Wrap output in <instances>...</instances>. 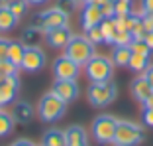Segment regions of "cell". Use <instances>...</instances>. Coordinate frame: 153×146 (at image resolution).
Returning a JSON list of instances; mask_svg holds the SVG:
<instances>
[{
  "label": "cell",
  "instance_id": "1",
  "mask_svg": "<svg viewBox=\"0 0 153 146\" xmlns=\"http://www.w3.org/2000/svg\"><path fill=\"white\" fill-rule=\"evenodd\" d=\"M88 103L94 107H106L110 105L118 95V87L114 79H106V81H90L88 85Z\"/></svg>",
  "mask_w": 153,
  "mask_h": 146
},
{
  "label": "cell",
  "instance_id": "2",
  "mask_svg": "<svg viewBox=\"0 0 153 146\" xmlns=\"http://www.w3.org/2000/svg\"><path fill=\"white\" fill-rule=\"evenodd\" d=\"M65 109H67V103L61 101L55 93H45L43 97L37 103V114L43 123H57L61 117L65 114Z\"/></svg>",
  "mask_w": 153,
  "mask_h": 146
},
{
  "label": "cell",
  "instance_id": "3",
  "mask_svg": "<svg viewBox=\"0 0 153 146\" xmlns=\"http://www.w3.org/2000/svg\"><path fill=\"white\" fill-rule=\"evenodd\" d=\"M143 128L135 123L130 120H118L116 124V132H114V146H137L143 142Z\"/></svg>",
  "mask_w": 153,
  "mask_h": 146
},
{
  "label": "cell",
  "instance_id": "4",
  "mask_svg": "<svg viewBox=\"0 0 153 146\" xmlns=\"http://www.w3.org/2000/svg\"><path fill=\"white\" fill-rule=\"evenodd\" d=\"M65 55L76 61L79 65H85L94 55V44L86 36H71L69 44L65 46Z\"/></svg>",
  "mask_w": 153,
  "mask_h": 146
},
{
  "label": "cell",
  "instance_id": "5",
  "mask_svg": "<svg viewBox=\"0 0 153 146\" xmlns=\"http://www.w3.org/2000/svg\"><path fill=\"white\" fill-rule=\"evenodd\" d=\"M85 73H86V77H88L90 81H106V79H112L114 63H112L110 57L94 53L85 63Z\"/></svg>",
  "mask_w": 153,
  "mask_h": 146
},
{
  "label": "cell",
  "instance_id": "6",
  "mask_svg": "<svg viewBox=\"0 0 153 146\" xmlns=\"http://www.w3.org/2000/svg\"><path fill=\"white\" fill-rule=\"evenodd\" d=\"M67 24H69V12H65L63 8L55 6V8L39 12L36 18L32 20L30 26H36V28H39V30H43V32H47V30H51V28L67 26Z\"/></svg>",
  "mask_w": 153,
  "mask_h": 146
},
{
  "label": "cell",
  "instance_id": "7",
  "mask_svg": "<svg viewBox=\"0 0 153 146\" xmlns=\"http://www.w3.org/2000/svg\"><path fill=\"white\" fill-rule=\"evenodd\" d=\"M118 119L112 114H98L92 123V136L98 144H110L114 140Z\"/></svg>",
  "mask_w": 153,
  "mask_h": 146
},
{
  "label": "cell",
  "instance_id": "8",
  "mask_svg": "<svg viewBox=\"0 0 153 146\" xmlns=\"http://www.w3.org/2000/svg\"><path fill=\"white\" fill-rule=\"evenodd\" d=\"M51 71H53L55 79H76L79 73H81V65L63 53V55H59L57 59L53 61Z\"/></svg>",
  "mask_w": 153,
  "mask_h": 146
},
{
  "label": "cell",
  "instance_id": "9",
  "mask_svg": "<svg viewBox=\"0 0 153 146\" xmlns=\"http://www.w3.org/2000/svg\"><path fill=\"white\" fill-rule=\"evenodd\" d=\"M51 93H55L65 103H73L79 97V83L76 79H55L51 85Z\"/></svg>",
  "mask_w": 153,
  "mask_h": 146
},
{
  "label": "cell",
  "instance_id": "10",
  "mask_svg": "<svg viewBox=\"0 0 153 146\" xmlns=\"http://www.w3.org/2000/svg\"><path fill=\"white\" fill-rule=\"evenodd\" d=\"M43 65H45V53L39 47H26L20 69H24L27 73H37V71L43 69Z\"/></svg>",
  "mask_w": 153,
  "mask_h": 146
},
{
  "label": "cell",
  "instance_id": "11",
  "mask_svg": "<svg viewBox=\"0 0 153 146\" xmlns=\"http://www.w3.org/2000/svg\"><path fill=\"white\" fill-rule=\"evenodd\" d=\"M18 89H20L18 75H8V77L0 79V107L14 103V99L18 97Z\"/></svg>",
  "mask_w": 153,
  "mask_h": 146
},
{
  "label": "cell",
  "instance_id": "12",
  "mask_svg": "<svg viewBox=\"0 0 153 146\" xmlns=\"http://www.w3.org/2000/svg\"><path fill=\"white\" fill-rule=\"evenodd\" d=\"M71 30L69 26H59V28H51L45 32V41L49 44L53 50H65V46L71 40Z\"/></svg>",
  "mask_w": 153,
  "mask_h": 146
},
{
  "label": "cell",
  "instance_id": "13",
  "mask_svg": "<svg viewBox=\"0 0 153 146\" xmlns=\"http://www.w3.org/2000/svg\"><path fill=\"white\" fill-rule=\"evenodd\" d=\"M65 132V146H88V134L81 124H73Z\"/></svg>",
  "mask_w": 153,
  "mask_h": 146
},
{
  "label": "cell",
  "instance_id": "14",
  "mask_svg": "<svg viewBox=\"0 0 153 146\" xmlns=\"http://www.w3.org/2000/svg\"><path fill=\"white\" fill-rule=\"evenodd\" d=\"M130 89H131V95H134V99L137 101V103H143V101L153 93V87L149 85V81L145 79L143 73H141L140 77H135L134 81H131V87H130Z\"/></svg>",
  "mask_w": 153,
  "mask_h": 146
},
{
  "label": "cell",
  "instance_id": "15",
  "mask_svg": "<svg viewBox=\"0 0 153 146\" xmlns=\"http://www.w3.org/2000/svg\"><path fill=\"white\" fill-rule=\"evenodd\" d=\"M102 20H104V16H102L100 6H92V4H88V2H86L85 8H82V18H81L82 28H85V30H88V28H92V26H98Z\"/></svg>",
  "mask_w": 153,
  "mask_h": 146
},
{
  "label": "cell",
  "instance_id": "16",
  "mask_svg": "<svg viewBox=\"0 0 153 146\" xmlns=\"http://www.w3.org/2000/svg\"><path fill=\"white\" fill-rule=\"evenodd\" d=\"M43 40H45V32L39 30V28H36V26H27L22 32V38H20V41L26 47H37Z\"/></svg>",
  "mask_w": 153,
  "mask_h": 146
},
{
  "label": "cell",
  "instance_id": "17",
  "mask_svg": "<svg viewBox=\"0 0 153 146\" xmlns=\"http://www.w3.org/2000/svg\"><path fill=\"white\" fill-rule=\"evenodd\" d=\"M12 117L16 123H30L33 119V107L27 101H16L12 109Z\"/></svg>",
  "mask_w": 153,
  "mask_h": 146
},
{
  "label": "cell",
  "instance_id": "18",
  "mask_svg": "<svg viewBox=\"0 0 153 146\" xmlns=\"http://www.w3.org/2000/svg\"><path fill=\"white\" fill-rule=\"evenodd\" d=\"M131 57V47L130 46H114L112 53H110V59L114 65L118 67H128V61Z\"/></svg>",
  "mask_w": 153,
  "mask_h": 146
},
{
  "label": "cell",
  "instance_id": "19",
  "mask_svg": "<svg viewBox=\"0 0 153 146\" xmlns=\"http://www.w3.org/2000/svg\"><path fill=\"white\" fill-rule=\"evenodd\" d=\"M18 24V18L6 4H0V32H12Z\"/></svg>",
  "mask_w": 153,
  "mask_h": 146
},
{
  "label": "cell",
  "instance_id": "20",
  "mask_svg": "<svg viewBox=\"0 0 153 146\" xmlns=\"http://www.w3.org/2000/svg\"><path fill=\"white\" fill-rule=\"evenodd\" d=\"M100 30H102V36H104V44H114V36L118 32V26H116V18H104L100 22Z\"/></svg>",
  "mask_w": 153,
  "mask_h": 146
},
{
  "label": "cell",
  "instance_id": "21",
  "mask_svg": "<svg viewBox=\"0 0 153 146\" xmlns=\"http://www.w3.org/2000/svg\"><path fill=\"white\" fill-rule=\"evenodd\" d=\"M24 51H26V46L22 41H12L10 40V46H8V59L12 61L14 65H22V59H24Z\"/></svg>",
  "mask_w": 153,
  "mask_h": 146
},
{
  "label": "cell",
  "instance_id": "22",
  "mask_svg": "<svg viewBox=\"0 0 153 146\" xmlns=\"http://www.w3.org/2000/svg\"><path fill=\"white\" fill-rule=\"evenodd\" d=\"M149 65V55H141V53H134L131 51V57L128 61V67L134 73H143Z\"/></svg>",
  "mask_w": 153,
  "mask_h": 146
},
{
  "label": "cell",
  "instance_id": "23",
  "mask_svg": "<svg viewBox=\"0 0 153 146\" xmlns=\"http://www.w3.org/2000/svg\"><path fill=\"white\" fill-rule=\"evenodd\" d=\"M43 146H65V132L57 130V128H49L43 134Z\"/></svg>",
  "mask_w": 153,
  "mask_h": 146
},
{
  "label": "cell",
  "instance_id": "24",
  "mask_svg": "<svg viewBox=\"0 0 153 146\" xmlns=\"http://www.w3.org/2000/svg\"><path fill=\"white\" fill-rule=\"evenodd\" d=\"M14 123H16V120H14L12 114L0 109V138L8 136V134L12 132L14 130Z\"/></svg>",
  "mask_w": 153,
  "mask_h": 146
},
{
  "label": "cell",
  "instance_id": "25",
  "mask_svg": "<svg viewBox=\"0 0 153 146\" xmlns=\"http://www.w3.org/2000/svg\"><path fill=\"white\" fill-rule=\"evenodd\" d=\"M134 12V0H116L114 2V18H124Z\"/></svg>",
  "mask_w": 153,
  "mask_h": 146
},
{
  "label": "cell",
  "instance_id": "26",
  "mask_svg": "<svg viewBox=\"0 0 153 146\" xmlns=\"http://www.w3.org/2000/svg\"><path fill=\"white\" fill-rule=\"evenodd\" d=\"M6 6H8V8L12 10L14 16H16L18 20L22 18V16H24L26 12H27V2H26V0H10V2H8Z\"/></svg>",
  "mask_w": 153,
  "mask_h": 146
},
{
  "label": "cell",
  "instance_id": "27",
  "mask_svg": "<svg viewBox=\"0 0 153 146\" xmlns=\"http://www.w3.org/2000/svg\"><path fill=\"white\" fill-rule=\"evenodd\" d=\"M86 32V38H88L94 46H98V44H104V36H102V30H100V24L98 26H92L88 28V30H85Z\"/></svg>",
  "mask_w": 153,
  "mask_h": 146
},
{
  "label": "cell",
  "instance_id": "28",
  "mask_svg": "<svg viewBox=\"0 0 153 146\" xmlns=\"http://www.w3.org/2000/svg\"><path fill=\"white\" fill-rule=\"evenodd\" d=\"M131 34L128 32V30H118L116 36H114V44L112 46H130L131 44Z\"/></svg>",
  "mask_w": 153,
  "mask_h": 146
},
{
  "label": "cell",
  "instance_id": "29",
  "mask_svg": "<svg viewBox=\"0 0 153 146\" xmlns=\"http://www.w3.org/2000/svg\"><path fill=\"white\" fill-rule=\"evenodd\" d=\"M130 47H131V51L134 53H141V55H151V47L145 44L143 40H131V44H130Z\"/></svg>",
  "mask_w": 153,
  "mask_h": 146
},
{
  "label": "cell",
  "instance_id": "30",
  "mask_svg": "<svg viewBox=\"0 0 153 146\" xmlns=\"http://www.w3.org/2000/svg\"><path fill=\"white\" fill-rule=\"evenodd\" d=\"M18 65H14L10 59H4L0 61V75L2 77H8V75H18Z\"/></svg>",
  "mask_w": 153,
  "mask_h": 146
},
{
  "label": "cell",
  "instance_id": "31",
  "mask_svg": "<svg viewBox=\"0 0 153 146\" xmlns=\"http://www.w3.org/2000/svg\"><path fill=\"white\" fill-rule=\"evenodd\" d=\"M100 10H102L104 18H114V16H116V14H114V2L112 0H104L102 6H100Z\"/></svg>",
  "mask_w": 153,
  "mask_h": 146
},
{
  "label": "cell",
  "instance_id": "32",
  "mask_svg": "<svg viewBox=\"0 0 153 146\" xmlns=\"http://www.w3.org/2000/svg\"><path fill=\"white\" fill-rule=\"evenodd\" d=\"M8 46H10V40L0 38V61L8 59Z\"/></svg>",
  "mask_w": 153,
  "mask_h": 146
},
{
  "label": "cell",
  "instance_id": "33",
  "mask_svg": "<svg viewBox=\"0 0 153 146\" xmlns=\"http://www.w3.org/2000/svg\"><path fill=\"white\" fill-rule=\"evenodd\" d=\"M141 119H143V124L153 126V109H143L141 111Z\"/></svg>",
  "mask_w": 153,
  "mask_h": 146
},
{
  "label": "cell",
  "instance_id": "34",
  "mask_svg": "<svg viewBox=\"0 0 153 146\" xmlns=\"http://www.w3.org/2000/svg\"><path fill=\"white\" fill-rule=\"evenodd\" d=\"M57 6H59V8H63L65 12L71 14V12H73V8H75L76 4H75V0H59V4H57Z\"/></svg>",
  "mask_w": 153,
  "mask_h": 146
},
{
  "label": "cell",
  "instance_id": "35",
  "mask_svg": "<svg viewBox=\"0 0 153 146\" xmlns=\"http://www.w3.org/2000/svg\"><path fill=\"white\" fill-rule=\"evenodd\" d=\"M141 24H143L145 32H151V30H153V16H149V14H143V16H141Z\"/></svg>",
  "mask_w": 153,
  "mask_h": 146
},
{
  "label": "cell",
  "instance_id": "36",
  "mask_svg": "<svg viewBox=\"0 0 153 146\" xmlns=\"http://www.w3.org/2000/svg\"><path fill=\"white\" fill-rule=\"evenodd\" d=\"M141 10H143V14L153 16V0H141Z\"/></svg>",
  "mask_w": 153,
  "mask_h": 146
},
{
  "label": "cell",
  "instance_id": "37",
  "mask_svg": "<svg viewBox=\"0 0 153 146\" xmlns=\"http://www.w3.org/2000/svg\"><path fill=\"white\" fill-rule=\"evenodd\" d=\"M143 75H145V79L149 81V85L153 87V63H149V65H147V69L143 71Z\"/></svg>",
  "mask_w": 153,
  "mask_h": 146
},
{
  "label": "cell",
  "instance_id": "38",
  "mask_svg": "<svg viewBox=\"0 0 153 146\" xmlns=\"http://www.w3.org/2000/svg\"><path fill=\"white\" fill-rule=\"evenodd\" d=\"M10 146H36L32 140H27V138H20V140H16V142H12Z\"/></svg>",
  "mask_w": 153,
  "mask_h": 146
},
{
  "label": "cell",
  "instance_id": "39",
  "mask_svg": "<svg viewBox=\"0 0 153 146\" xmlns=\"http://www.w3.org/2000/svg\"><path fill=\"white\" fill-rule=\"evenodd\" d=\"M143 41H145V44H147L149 47H151V51H153V30H151V32H147V34H145Z\"/></svg>",
  "mask_w": 153,
  "mask_h": 146
},
{
  "label": "cell",
  "instance_id": "40",
  "mask_svg": "<svg viewBox=\"0 0 153 146\" xmlns=\"http://www.w3.org/2000/svg\"><path fill=\"white\" fill-rule=\"evenodd\" d=\"M141 105H143V109H153V93L143 101V103H141Z\"/></svg>",
  "mask_w": 153,
  "mask_h": 146
},
{
  "label": "cell",
  "instance_id": "41",
  "mask_svg": "<svg viewBox=\"0 0 153 146\" xmlns=\"http://www.w3.org/2000/svg\"><path fill=\"white\" fill-rule=\"evenodd\" d=\"M27 4H32V6H37V4H43V2H47V0H26Z\"/></svg>",
  "mask_w": 153,
  "mask_h": 146
},
{
  "label": "cell",
  "instance_id": "42",
  "mask_svg": "<svg viewBox=\"0 0 153 146\" xmlns=\"http://www.w3.org/2000/svg\"><path fill=\"white\" fill-rule=\"evenodd\" d=\"M86 2H88V4H92V6H102L104 0H86ZM86 2H85V4H86Z\"/></svg>",
  "mask_w": 153,
  "mask_h": 146
},
{
  "label": "cell",
  "instance_id": "43",
  "mask_svg": "<svg viewBox=\"0 0 153 146\" xmlns=\"http://www.w3.org/2000/svg\"><path fill=\"white\" fill-rule=\"evenodd\" d=\"M85 2H86V0H75V4H76V6H79V4H85Z\"/></svg>",
  "mask_w": 153,
  "mask_h": 146
},
{
  "label": "cell",
  "instance_id": "44",
  "mask_svg": "<svg viewBox=\"0 0 153 146\" xmlns=\"http://www.w3.org/2000/svg\"><path fill=\"white\" fill-rule=\"evenodd\" d=\"M10 0H0V4H8Z\"/></svg>",
  "mask_w": 153,
  "mask_h": 146
},
{
  "label": "cell",
  "instance_id": "45",
  "mask_svg": "<svg viewBox=\"0 0 153 146\" xmlns=\"http://www.w3.org/2000/svg\"><path fill=\"white\" fill-rule=\"evenodd\" d=\"M0 79H2V75H0Z\"/></svg>",
  "mask_w": 153,
  "mask_h": 146
},
{
  "label": "cell",
  "instance_id": "46",
  "mask_svg": "<svg viewBox=\"0 0 153 146\" xmlns=\"http://www.w3.org/2000/svg\"><path fill=\"white\" fill-rule=\"evenodd\" d=\"M112 2H116V0H112Z\"/></svg>",
  "mask_w": 153,
  "mask_h": 146
},
{
  "label": "cell",
  "instance_id": "47",
  "mask_svg": "<svg viewBox=\"0 0 153 146\" xmlns=\"http://www.w3.org/2000/svg\"><path fill=\"white\" fill-rule=\"evenodd\" d=\"M0 109H2V107H0Z\"/></svg>",
  "mask_w": 153,
  "mask_h": 146
},
{
  "label": "cell",
  "instance_id": "48",
  "mask_svg": "<svg viewBox=\"0 0 153 146\" xmlns=\"http://www.w3.org/2000/svg\"><path fill=\"white\" fill-rule=\"evenodd\" d=\"M41 146H43V144H41Z\"/></svg>",
  "mask_w": 153,
  "mask_h": 146
}]
</instances>
